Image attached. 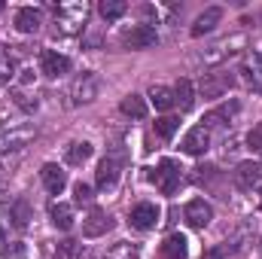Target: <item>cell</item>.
<instances>
[{"label":"cell","mask_w":262,"mask_h":259,"mask_svg":"<svg viewBox=\"0 0 262 259\" xmlns=\"http://www.w3.org/2000/svg\"><path fill=\"white\" fill-rule=\"evenodd\" d=\"M232 85H235V79H232L226 70H210V73H201V79H198V92H201L204 98H220V95H226Z\"/></svg>","instance_id":"1"},{"label":"cell","mask_w":262,"mask_h":259,"mask_svg":"<svg viewBox=\"0 0 262 259\" xmlns=\"http://www.w3.org/2000/svg\"><path fill=\"white\" fill-rule=\"evenodd\" d=\"M180 165L177 162H171V159H165L159 168H156V174H152V183L162 189L165 195H174L177 192V186H180Z\"/></svg>","instance_id":"2"},{"label":"cell","mask_w":262,"mask_h":259,"mask_svg":"<svg viewBox=\"0 0 262 259\" xmlns=\"http://www.w3.org/2000/svg\"><path fill=\"white\" fill-rule=\"evenodd\" d=\"M89 15V6L85 3H61L55 6V21L64 28V31H76Z\"/></svg>","instance_id":"3"},{"label":"cell","mask_w":262,"mask_h":259,"mask_svg":"<svg viewBox=\"0 0 262 259\" xmlns=\"http://www.w3.org/2000/svg\"><path fill=\"white\" fill-rule=\"evenodd\" d=\"M122 43H125L128 49H149V46L159 43V34H156L152 25H137V28H131L128 34L122 37Z\"/></svg>","instance_id":"4"},{"label":"cell","mask_w":262,"mask_h":259,"mask_svg":"<svg viewBox=\"0 0 262 259\" xmlns=\"http://www.w3.org/2000/svg\"><path fill=\"white\" fill-rule=\"evenodd\" d=\"M183 217H186V223H189L192 229H204V226L213 220V207H210L204 198H192V201L186 204Z\"/></svg>","instance_id":"5"},{"label":"cell","mask_w":262,"mask_h":259,"mask_svg":"<svg viewBox=\"0 0 262 259\" xmlns=\"http://www.w3.org/2000/svg\"><path fill=\"white\" fill-rule=\"evenodd\" d=\"M110 226H113V220H110L101 207H92V213H89L85 223H82V235H85V238H101L104 232H110Z\"/></svg>","instance_id":"6"},{"label":"cell","mask_w":262,"mask_h":259,"mask_svg":"<svg viewBox=\"0 0 262 259\" xmlns=\"http://www.w3.org/2000/svg\"><path fill=\"white\" fill-rule=\"evenodd\" d=\"M73 101L76 104H85V101H95L98 98V76L95 73H82V76H76V82H73Z\"/></svg>","instance_id":"7"},{"label":"cell","mask_w":262,"mask_h":259,"mask_svg":"<svg viewBox=\"0 0 262 259\" xmlns=\"http://www.w3.org/2000/svg\"><path fill=\"white\" fill-rule=\"evenodd\" d=\"M241 73H244V82L253 92H262V52H250L241 64Z\"/></svg>","instance_id":"8"},{"label":"cell","mask_w":262,"mask_h":259,"mask_svg":"<svg viewBox=\"0 0 262 259\" xmlns=\"http://www.w3.org/2000/svg\"><path fill=\"white\" fill-rule=\"evenodd\" d=\"M180 146H183V153H186V156H201V153L210 146V131L204 128V125H195V128L183 137V143H180Z\"/></svg>","instance_id":"9"},{"label":"cell","mask_w":262,"mask_h":259,"mask_svg":"<svg viewBox=\"0 0 262 259\" xmlns=\"http://www.w3.org/2000/svg\"><path fill=\"white\" fill-rule=\"evenodd\" d=\"M259 177H262V168L256 162H241V165L235 168V186L244 189V192H250V189L259 183Z\"/></svg>","instance_id":"10"},{"label":"cell","mask_w":262,"mask_h":259,"mask_svg":"<svg viewBox=\"0 0 262 259\" xmlns=\"http://www.w3.org/2000/svg\"><path fill=\"white\" fill-rule=\"evenodd\" d=\"M156 223H159V207H156V204L143 201V204H137V207L131 210V226H134V229L146 232V229H152Z\"/></svg>","instance_id":"11"},{"label":"cell","mask_w":262,"mask_h":259,"mask_svg":"<svg viewBox=\"0 0 262 259\" xmlns=\"http://www.w3.org/2000/svg\"><path fill=\"white\" fill-rule=\"evenodd\" d=\"M40 70L46 73V76H61V73H67L70 70V61H67V55H61V52H52V49H46L43 52V58H40Z\"/></svg>","instance_id":"12"},{"label":"cell","mask_w":262,"mask_h":259,"mask_svg":"<svg viewBox=\"0 0 262 259\" xmlns=\"http://www.w3.org/2000/svg\"><path fill=\"white\" fill-rule=\"evenodd\" d=\"M95 180H98V189H113V186H116V180H119V162H116L113 156H107V159L98 165Z\"/></svg>","instance_id":"13"},{"label":"cell","mask_w":262,"mask_h":259,"mask_svg":"<svg viewBox=\"0 0 262 259\" xmlns=\"http://www.w3.org/2000/svg\"><path fill=\"white\" fill-rule=\"evenodd\" d=\"M40 177H43V186H46L52 195H61V192H64L67 177H64V171H61L58 165H52V162H49V165H43Z\"/></svg>","instance_id":"14"},{"label":"cell","mask_w":262,"mask_h":259,"mask_svg":"<svg viewBox=\"0 0 262 259\" xmlns=\"http://www.w3.org/2000/svg\"><path fill=\"white\" fill-rule=\"evenodd\" d=\"M220 18H223V9H220V6H207V9H204V12L195 18V25H192V37L210 34V31L220 25Z\"/></svg>","instance_id":"15"},{"label":"cell","mask_w":262,"mask_h":259,"mask_svg":"<svg viewBox=\"0 0 262 259\" xmlns=\"http://www.w3.org/2000/svg\"><path fill=\"white\" fill-rule=\"evenodd\" d=\"M235 46H244V37H229V40H223V43L210 46V52L204 55V61H207V64H213V61H223V58H229V55H235V52H238Z\"/></svg>","instance_id":"16"},{"label":"cell","mask_w":262,"mask_h":259,"mask_svg":"<svg viewBox=\"0 0 262 259\" xmlns=\"http://www.w3.org/2000/svg\"><path fill=\"white\" fill-rule=\"evenodd\" d=\"M34 137V128H18V131H0V153L18 149Z\"/></svg>","instance_id":"17"},{"label":"cell","mask_w":262,"mask_h":259,"mask_svg":"<svg viewBox=\"0 0 262 259\" xmlns=\"http://www.w3.org/2000/svg\"><path fill=\"white\" fill-rule=\"evenodd\" d=\"M40 21H43V15H40V9H34V6H25V9L15 12V28H18L21 34H34V31L40 28Z\"/></svg>","instance_id":"18"},{"label":"cell","mask_w":262,"mask_h":259,"mask_svg":"<svg viewBox=\"0 0 262 259\" xmlns=\"http://www.w3.org/2000/svg\"><path fill=\"white\" fill-rule=\"evenodd\" d=\"M235 113H238V104L232 101V104H223L220 110H210V113H207L201 122H204V128H216V125H226V122H229Z\"/></svg>","instance_id":"19"},{"label":"cell","mask_w":262,"mask_h":259,"mask_svg":"<svg viewBox=\"0 0 262 259\" xmlns=\"http://www.w3.org/2000/svg\"><path fill=\"white\" fill-rule=\"evenodd\" d=\"M174 104H177L180 110H192V104H195V89H192L189 79H180V82H177V89H174Z\"/></svg>","instance_id":"20"},{"label":"cell","mask_w":262,"mask_h":259,"mask_svg":"<svg viewBox=\"0 0 262 259\" xmlns=\"http://www.w3.org/2000/svg\"><path fill=\"white\" fill-rule=\"evenodd\" d=\"M9 220H12L15 229H25V226L31 223V204H28L25 198L12 201V204H9Z\"/></svg>","instance_id":"21"},{"label":"cell","mask_w":262,"mask_h":259,"mask_svg":"<svg viewBox=\"0 0 262 259\" xmlns=\"http://www.w3.org/2000/svg\"><path fill=\"white\" fill-rule=\"evenodd\" d=\"M162 256L165 259H186V238L183 235H171L162 244Z\"/></svg>","instance_id":"22"},{"label":"cell","mask_w":262,"mask_h":259,"mask_svg":"<svg viewBox=\"0 0 262 259\" xmlns=\"http://www.w3.org/2000/svg\"><path fill=\"white\" fill-rule=\"evenodd\" d=\"M149 101L156 104V110H171V107H174V89H168V85H152V89H149Z\"/></svg>","instance_id":"23"},{"label":"cell","mask_w":262,"mask_h":259,"mask_svg":"<svg viewBox=\"0 0 262 259\" xmlns=\"http://www.w3.org/2000/svg\"><path fill=\"white\" fill-rule=\"evenodd\" d=\"M49 217H52V223H55V229H61L67 232L70 226H73V210H70V204H52V210H49Z\"/></svg>","instance_id":"24"},{"label":"cell","mask_w":262,"mask_h":259,"mask_svg":"<svg viewBox=\"0 0 262 259\" xmlns=\"http://www.w3.org/2000/svg\"><path fill=\"white\" fill-rule=\"evenodd\" d=\"M92 159V143H70L67 146V165H73V168H79L82 162H89Z\"/></svg>","instance_id":"25"},{"label":"cell","mask_w":262,"mask_h":259,"mask_svg":"<svg viewBox=\"0 0 262 259\" xmlns=\"http://www.w3.org/2000/svg\"><path fill=\"white\" fill-rule=\"evenodd\" d=\"M122 113L131 116V119H143L146 116V101L140 95H125L122 98Z\"/></svg>","instance_id":"26"},{"label":"cell","mask_w":262,"mask_h":259,"mask_svg":"<svg viewBox=\"0 0 262 259\" xmlns=\"http://www.w3.org/2000/svg\"><path fill=\"white\" fill-rule=\"evenodd\" d=\"M125 0H101V6H98V12L107 18V21H116V18H122L125 15Z\"/></svg>","instance_id":"27"},{"label":"cell","mask_w":262,"mask_h":259,"mask_svg":"<svg viewBox=\"0 0 262 259\" xmlns=\"http://www.w3.org/2000/svg\"><path fill=\"white\" fill-rule=\"evenodd\" d=\"M180 128V119H174V116H162V119H156V134L162 137V140H171L174 134Z\"/></svg>","instance_id":"28"},{"label":"cell","mask_w":262,"mask_h":259,"mask_svg":"<svg viewBox=\"0 0 262 259\" xmlns=\"http://www.w3.org/2000/svg\"><path fill=\"white\" fill-rule=\"evenodd\" d=\"M76 253H79V244L76 241H61L58 247H55V259H76Z\"/></svg>","instance_id":"29"},{"label":"cell","mask_w":262,"mask_h":259,"mask_svg":"<svg viewBox=\"0 0 262 259\" xmlns=\"http://www.w3.org/2000/svg\"><path fill=\"white\" fill-rule=\"evenodd\" d=\"M73 198H76V204H92V186L89 183H76L73 186Z\"/></svg>","instance_id":"30"},{"label":"cell","mask_w":262,"mask_h":259,"mask_svg":"<svg viewBox=\"0 0 262 259\" xmlns=\"http://www.w3.org/2000/svg\"><path fill=\"white\" fill-rule=\"evenodd\" d=\"M12 70H15L12 67V58L9 55H0V85H6L12 79Z\"/></svg>","instance_id":"31"},{"label":"cell","mask_w":262,"mask_h":259,"mask_svg":"<svg viewBox=\"0 0 262 259\" xmlns=\"http://www.w3.org/2000/svg\"><path fill=\"white\" fill-rule=\"evenodd\" d=\"M247 146L256 149V153H262V122L259 125H253V131L247 134Z\"/></svg>","instance_id":"32"},{"label":"cell","mask_w":262,"mask_h":259,"mask_svg":"<svg viewBox=\"0 0 262 259\" xmlns=\"http://www.w3.org/2000/svg\"><path fill=\"white\" fill-rule=\"evenodd\" d=\"M195 171H198V174H195V180H198V183H210V180L216 177V174H213L216 168H195Z\"/></svg>","instance_id":"33"},{"label":"cell","mask_w":262,"mask_h":259,"mask_svg":"<svg viewBox=\"0 0 262 259\" xmlns=\"http://www.w3.org/2000/svg\"><path fill=\"white\" fill-rule=\"evenodd\" d=\"M3 256H6V259H21V256H25V247H21V244L6 247V250H3Z\"/></svg>","instance_id":"34"},{"label":"cell","mask_w":262,"mask_h":259,"mask_svg":"<svg viewBox=\"0 0 262 259\" xmlns=\"http://www.w3.org/2000/svg\"><path fill=\"white\" fill-rule=\"evenodd\" d=\"M204 259H223V250H207Z\"/></svg>","instance_id":"35"},{"label":"cell","mask_w":262,"mask_h":259,"mask_svg":"<svg viewBox=\"0 0 262 259\" xmlns=\"http://www.w3.org/2000/svg\"><path fill=\"white\" fill-rule=\"evenodd\" d=\"M259 207H262V192H259Z\"/></svg>","instance_id":"36"},{"label":"cell","mask_w":262,"mask_h":259,"mask_svg":"<svg viewBox=\"0 0 262 259\" xmlns=\"http://www.w3.org/2000/svg\"><path fill=\"white\" fill-rule=\"evenodd\" d=\"M259 244H262V241H259ZM259 250H262V247H259Z\"/></svg>","instance_id":"37"}]
</instances>
